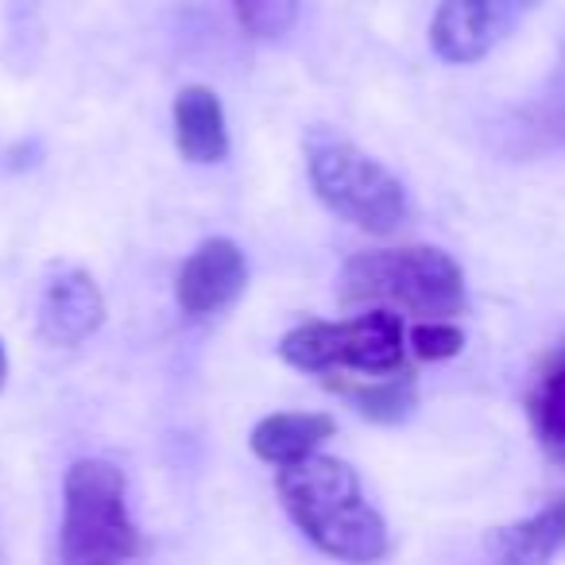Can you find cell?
Here are the masks:
<instances>
[{
	"label": "cell",
	"mask_w": 565,
	"mask_h": 565,
	"mask_svg": "<svg viewBox=\"0 0 565 565\" xmlns=\"http://www.w3.org/2000/svg\"><path fill=\"white\" fill-rule=\"evenodd\" d=\"M248 267H244V252L225 236L198 244L194 256L182 264L179 282H174V299L186 315L202 318L213 310H225L236 295L244 291Z\"/></svg>",
	"instance_id": "cell-8"
},
{
	"label": "cell",
	"mask_w": 565,
	"mask_h": 565,
	"mask_svg": "<svg viewBox=\"0 0 565 565\" xmlns=\"http://www.w3.org/2000/svg\"><path fill=\"white\" fill-rule=\"evenodd\" d=\"M407 333L399 315L369 310L353 322H307L282 338L279 356L302 372L356 369L369 376H395L403 372Z\"/></svg>",
	"instance_id": "cell-5"
},
{
	"label": "cell",
	"mask_w": 565,
	"mask_h": 565,
	"mask_svg": "<svg viewBox=\"0 0 565 565\" xmlns=\"http://www.w3.org/2000/svg\"><path fill=\"white\" fill-rule=\"evenodd\" d=\"M338 387L341 395H349L356 411L372 423H399L415 411V376L411 372H399V376L376 380V384H330Z\"/></svg>",
	"instance_id": "cell-13"
},
{
	"label": "cell",
	"mask_w": 565,
	"mask_h": 565,
	"mask_svg": "<svg viewBox=\"0 0 565 565\" xmlns=\"http://www.w3.org/2000/svg\"><path fill=\"white\" fill-rule=\"evenodd\" d=\"M341 295L345 302H399L415 315H426L430 322H446L469 310L461 264L430 244L361 252L341 271Z\"/></svg>",
	"instance_id": "cell-2"
},
{
	"label": "cell",
	"mask_w": 565,
	"mask_h": 565,
	"mask_svg": "<svg viewBox=\"0 0 565 565\" xmlns=\"http://www.w3.org/2000/svg\"><path fill=\"white\" fill-rule=\"evenodd\" d=\"M282 508L322 554L349 565H372L387 554V526L364 500L361 477L338 457H307L279 469Z\"/></svg>",
	"instance_id": "cell-1"
},
{
	"label": "cell",
	"mask_w": 565,
	"mask_h": 565,
	"mask_svg": "<svg viewBox=\"0 0 565 565\" xmlns=\"http://www.w3.org/2000/svg\"><path fill=\"white\" fill-rule=\"evenodd\" d=\"M128 484L117 465L82 457L63 484V565H125L143 550V539L128 515Z\"/></svg>",
	"instance_id": "cell-3"
},
{
	"label": "cell",
	"mask_w": 565,
	"mask_h": 565,
	"mask_svg": "<svg viewBox=\"0 0 565 565\" xmlns=\"http://www.w3.org/2000/svg\"><path fill=\"white\" fill-rule=\"evenodd\" d=\"M484 546L492 565H550L565 550V495H554L519 523L495 526Z\"/></svg>",
	"instance_id": "cell-9"
},
{
	"label": "cell",
	"mask_w": 565,
	"mask_h": 565,
	"mask_svg": "<svg viewBox=\"0 0 565 565\" xmlns=\"http://www.w3.org/2000/svg\"><path fill=\"white\" fill-rule=\"evenodd\" d=\"M241 28L256 40H279L299 20V0H233Z\"/></svg>",
	"instance_id": "cell-14"
},
{
	"label": "cell",
	"mask_w": 565,
	"mask_h": 565,
	"mask_svg": "<svg viewBox=\"0 0 565 565\" xmlns=\"http://www.w3.org/2000/svg\"><path fill=\"white\" fill-rule=\"evenodd\" d=\"M4 376H9V356H4V345H0V387H4Z\"/></svg>",
	"instance_id": "cell-16"
},
{
	"label": "cell",
	"mask_w": 565,
	"mask_h": 565,
	"mask_svg": "<svg viewBox=\"0 0 565 565\" xmlns=\"http://www.w3.org/2000/svg\"><path fill=\"white\" fill-rule=\"evenodd\" d=\"M539 0H441L430 24L434 55L449 66H469L492 55Z\"/></svg>",
	"instance_id": "cell-6"
},
{
	"label": "cell",
	"mask_w": 565,
	"mask_h": 565,
	"mask_svg": "<svg viewBox=\"0 0 565 565\" xmlns=\"http://www.w3.org/2000/svg\"><path fill=\"white\" fill-rule=\"evenodd\" d=\"M526 418H531L542 454L565 465V341L542 361L531 395H526Z\"/></svg>",
	"instance_id": "cell-12"
},
{
	"label": "cell",
	"mask_w": 565,
	"mask_h": 565,
	"mask_svg": "<svg viewBox=\"0 0 565 565\" xmlns=\"http://www.w3.org/2000/svg\"><path fill=\"white\" fill-rule=\"evenodd\" d=\"M105 322V299L82 267H58L40 299V338L47 345H82Z\"/></svg>",
	"instance_id": "cell-7"
},
{
	"label": "cell",
	"mask_w": 565,
	"mask_h": 565,
	"mask_svg": "<svg viewBox=\"0 0 565 565\" xmlns=\"http://www.w3.org/2000/svg\"><path fill=\"white\" fill-rule=\"evenodd\" d=\"M333 438V418L318 415V411H282V415H267L264 423L252 430V454L259 461L287 469L307 457H315L326 441Z\"/></svg>",
	"instance_id": "cell-11"
},
{
	"label": "cell",
	"mask_w": 565,
	"mask_h": 565,
	"mask_svg": "<svg viewBox=\"0 0 565 565\" xmlns=\"http://www.w3.org/2000/svg\"><path fill=\"white\" fill-rule=\"evenodd\" d=\"M174 143L190 163H221L228 156L225 109L210 86L179 89V97H174Z\"/></svg>",
	"instance_id": "cell-10"
},
{
	"label": "cell",
	"mask_w": 565,
	"mask_h": 565,
	"mask_svg": "<svg viewBox=\"0 0 565 565\" xmlns=\"http://www.w3.org/2000/svg\"><path fill=\"white\" fill-rule=\"evenodd\" d=\"M310 182L338 217L369 233H395L411 213L403 182L345 140H318L310 148Z\"/></svg>",
	"instance_id": "cell-4"
},
{
	"label": "cell",
	"mask_w": 565,
	"mask_h": 565,
	"mask_svg": "<svg viewBox=\"0 0 565 565\" xmlns=\"http://www.w3.org/2000/svg\"><path fill=\"white\" fill-rule=\"evenodd\" d=\"M411 349L418 361H449L465 349V333L454 322H423L411 330Z\"/></svg>",
	"instance_id": "cell-15"
}]
</instances>
